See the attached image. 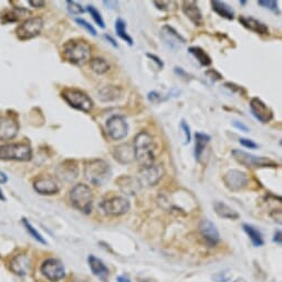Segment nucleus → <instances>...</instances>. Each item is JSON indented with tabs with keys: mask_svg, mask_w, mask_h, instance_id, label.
Listing matches in <instances>:
<instances>
[{
	"mask_svg": "<svg viewBox=\"0 0 282 282\" xmlns=\"http://www.w3.org/2000/svg\"><path fill=\"white\" fill-rule=\"evenodd\" d=\"M33 188L40 195H55L59 193L60 184L52 176H40L33 182Z\"/></svg>",
	"mask_w": 282,
	"mask_h": 282,
	"instance_id": "nucleus-15",
	"label": "nucleus"
},
{
	"mask_svg": "<svg viewBox=\"0 0 282 282\" xmlns=\"http://www.w3.org/2000/svg\"><path fill=\"white\" fill-rule=\"evenodd\" d=\"M118 282H131V281H130V279H128V278L125 277V276H120V277L118 278Z\"/></svg>",
	"mask_w": 282,
	"mask_h": 282,
	"instance_id": "nucleus-48",
	"label": "nucleus"
},
{
	"mask_svg": "<svg viewBox=\"0 0 282 282\" xmlns=\"http://www.w3.org/2000/svg\"><path fill=\"white\" fill-rule=\"evenodd\" d=\"M100 207H101L102 210L104 211L106 215L122 216L130 210L131 204L130 201H128V199H126L125 197L114 196L106 199V201H103Z\"/></svg>",
	"mask_w": 282,
	"mask_h": 282,
	"instance_id": "nucleus-10",
	"label": "nucleus"
},
{
	"mask_svg": "<svg viewBox=\"0 0 282 282\" xmlns=\"http://www.w3.org/2000/svg\"><path fill=\"white\" fill-rule=\"evenodd\" d=\"M180 127L182 132V135H184V143L185 145L188 144L190 142V140H192V134H190V127L187 124V122L185 121V120H181V124H180Z\"/></svg>",
	"mask_w": 282,
	"mask_h": 282,
	"instance_id": "nucleus-35",
	"label": "nucleus"
},
{
	"mask_svg": "<svg viewBox=\"0 0 282 282\" xmlns=\"http://www.w3.org/2000/svg\"><path fill=\"white\" fill-rule=\"evenodd\" d=\"M209 142L210 136L208 134L202 132L195 133V159H196L197 161H201L202 153H204Z\"/></svg>",
	"mask_w": 282,
	"mask_h": 282,
	"instance_id": "nucleus-24",
	"label": "nucleus"
},
{
	"mask_svg": "<svg viewBox=\"0 0 282 282\" xmlns=\"http://www.w3.org/2000/svg\"><path fill=\"white\" fill-rule=\"evenodd\" d=\"M226 187L231 192H240L246 188L249 184V177L244 172L239 169H230L222 178Z\"/></svg>",
	"mask_w": 282,
	"mask_h": 282,
	"instance_id": "nucleus-11",
	"label": "nucleus"
},
{
	"mask_svg": "<svg viewBox=\"0 0 282 282\" xmlns=\"http://www.w3.org/2000/svg\"><path fill=\"white\" fill-rule=\"evenodd\" d=\"M62 99L68 104L78 111L89 113L93 109V101L88 94L83 91L74 88H66L61 93Z\"/></svg>",
	"mask_w": 282,
	"mask_h": 282,
	"instance_id": "nucleus-5",
	"label": "nucleus"
},
{
	"mask_svg": "<svg viewBox=\"0 0 282 282\" xmlns=\"http://www.w3.org/2000/svg\"><path fill=\"white\" fill-rule=\"evenodd\" d=\"M66 7H68V10L70 14H72V15H81L84 12L83 7L77 1H66Z\"/></svg>",
	"mask_w": 282,
	"mask_h": 282,
	"instance_id": "nucleus-36",
	"label": "nucleus"
},
{
	"mask_svg": "<svg viewBox=\"0 0 282 282\" xmlns=\"http://www.w3.org/2000/svg\"><path fill=\"white\" fill-rule=\"evenodd\" d=\"M215 211L218 216L226 219H238L239 214L235 209H232L230 206H228L223 201H216L214 204Z\"/></svg>",
	"mask_w": 282,
	"mask_h": 282,
	"instance_id": "nucleus-26",
	"label": "nucleus"
},
{
	"mask_svg": "<svg viewBox=\"0 0 282 282\" xmlns=\"http://www.w3.org/2000/svg\"><path fill=\"white\" fill-rule=\"evenodd\" d=\"M84 176L92 185L103 186L111 180V166L104 160H91L84 166Z\"/></svg>",
	"mask_w": 282,
	"mask_h": 282,
	"instance_id": "nucleus-3",
	"label": "nucleus"
},
{
	"mask_svg": "<svg viewBox=\"0 0 282 282\" xmlns=\"http://www.w3.org/2000/svg\"><path fill=\"white\" fill-rule=\"evenodd\" d=\"M258 5H260L263 8H267V9L271 10L273 12H277V14H279V10H278V2L273 1V0H267V1L260 0V1H258Z\"/></svg>",
	"mask_w": 282,
	"mask_h": 282,
	"instance_id": "nucleus-37",
	"label": "nucleus"
},
{
	"mask_svg": "<svg viewBox=\"0 0 282 282\" xmlns=\"http://www.w3.org/2000/svg\"><path fill=\"white\" fill-rule=\"evenodd\" d=\"M232 124H234V126L236 128H238V130H240V131H243V132H246V133H248L249 131H250V128H249L247 125H244V124L242 123V122L234 121V122H232Z\"/></svg>",
	"mask_w": 282,
	"mask_h": 282,
	"instance_id": "nucleus-43",
	"label": "nucleus"
},
{
	"mask_svg": "<svg viewBox=\"0 0 282 282\" xmlns=\"http://www.w3.org/2000/svg\"><path fill=\"white\" fill-rule=\"evenodd\" d=\"M0 201H6V197H5V195H3L1 189H0Z\"/></svg>",
	"mask_w": 282,
	"mask_h": 282,
	"instance_id": "nucleus-49",
	"label": "nucleus"
},
{
	"mask_svg": "<svg viewBox=\"0 0 282 282\" xmlns=\"http://www.w3.org/2000/svg\"><path fill=\"white\" fill-rule=\"evenodd\" d=\"M250 111L255 119L262 124L269 123L273 119L272 110L259 98H252L250 100Z\"/></svg>",
	"mask_w": 282,
	"mask_h": 282,
	"instance_id": "nucleus-13",
	"label": "nucleus"
},
{
	"mask_svg": "<svg viewBox=\"0 0 282 282\" xmlns=\"http://www.w3.org/2000/svg\"><path fill=\"white\" fill-rule=\"evenodd\" d=\"M19 132V124L15 118L5 115L0 118V141H10Z\"/></svg>",
	"mask_w": 282,
	"mask_h": 282,
	"instance_id": "nucleus-17",
	"label": "nucleus"
},
{
	"mask_svg": "<svg viewBox=\"0 0 282 282\" xmlns=\"http://www.w3.org/2000/svg\"><path fill=\"white\" fill-rule=\"evenodd\" d=\"M41 272L45 278L51 281H59L64 277V267L60 260L50 258L41 265Z\"/></svg>",
	"mask_w": 282,
	"mask_h": 282,
	"instance_id": "nucleus-14",
	"label": "nucleus"
},
{
	"mask_svg": "<svg viewBox=\"0 0 282 282\" xmlns=\"http://www.w3.org/2000/svg\"><path fill=\"white\" fill-rule=\"evenodd\" d=\"M43 29V20L40 17H31L19 24L16 29L17 37L19 40H30L38 37Z\"/></svg>",
	"mask_w": 282,
	"mask_h": 282,
	"instance_id": "nucleus-8",
	"label": "nucleus"
},
{
	"mask_svg": "<svg viewBox=\"0 0 282 282\" xmlns=\"http://www.w3.org/2000/svg\"><path fill=\"white\" fill-rule=\"evenodd\" d=\"M232 156L240 165H243L249 168H276L279 166L276 161L269 159V157L252 155L250 153L242 151V149H234L232 151Z\"/></svg>",
	"mask_w": 282,
	"mask_h": 282,
	"instance_id": "nucleus-7",
	"label": "nucleus"
},
{
	"mask_svg": "<svg viewBox=\"0 0 282 282\" xmlns=\"http://www.w3.org/2000/svg\"><path fill=\"white\" fill-rule=\"evenodd\" d=\"M76 21H77V23H79V26H81V27L84 28L85 30L88 31V32H90L91 35H92V36L95 37V36L98 35V33H97V30H95V29H94V27L92 26V24L89 23L88 21H85L84 19H80V18H78V19H76Z\"/></svg>",
	"mask_w": 282,
	"mask_h": 282,
	"instance_id": "nucleus-38",
	"label": "nucleus"
},
{
	"mask_svg": "<svg viewBox=\"0 0 282 282\" xmlns=\"http://www.w3.org/2000/svg\"><path fill=\"white\" fill-rule=\"evenodd\" d=\"M118 95H119L118 89L113 88V86H105L104 89L100 91L99 97L103 102H110L118 99Z\"/></svg>",
	"mask_w": 282,
	"mask_h": 282,
	"instance_id": "nucleus-32",
	"label": "nucleus"
},
{
	"mask_svg": "<svg viewBox=\"0 0 282 282\" xmlns=\"http://www.w3.org/2000/svg\"><path fill=\"white\" fill-rule=\"evenodd\" d=\"M199 232H201V237L204 238L205 242L209 247H215L219 242V240H221V236H219L217 227L208 219H202L201 223H199Z\"/></svg>",
	"mask_w": 282,
	"mask_h": 282,
	"instance_id": "nucleus-16",
	"label": "nucleus"
},
{
	"mask_svg": "<svg viewBox=\"0 0 282 282\" xmlns=\"http://www.w3.org/2000/svg\"><path fill=\"white\" fill-rule=\"evenodd\" d=\"M146 56H147V58H149V59H151L152 61H154L155 63L157 64V66H159V68H161V69L164 68V62L161 61L159 57L155 56V55H152V53H146Z\"/></svg>",
	"mask_w": 282,
	"mask_h": 282,
	"instance_id": "nucleus-42",
	"label": "nucleus"
},
{
	"mask_svg": "<svg viewBox=\"0 0 282 282\" xmlns=\"http://www.w3.org/2000/svg\"><path fill=\"white\" fill-rule=\"evenodd\" d=\"M206 74H207V76H208L210 79H213L214 81H219V80H222V74L219 73L218 71H216V70H214V69H211V70H209V71H207Z\"/></svg>",
	"mask_w": 282,
	"mask_h": 282,
	"instance_id": "nucleus-41",
	"label": "nucleus"
},
{
	"mask_svg": "<svg viewBox=\"0 0 282 282\" xmlns=\"http://www.w3.org/2000/svg\"><path fill=\"white\" fill-rule=\"evenodd\" d=\"M161 38L169 49L177 50L186 43V39L171 26H164L161 30Z\"/></svg>",
	"mask_w": 282,
	"mask_h": 282,
	"instance_id": "nucleus-18",
	"label": "nucleus"
},
{
	"mask_svg": "<svg viewBox=\"0 0 282 282\" xmlns=\"http://www.w3.org/2000/svg\"><path fill=\"white\" fill-rule=\"evenodd\" d=\"M243 230L246 234L248 235L249 239L251 240L252 244H254L255 247H261L263 244V238H262V235H261V232L257 229L255 226L252 225H249V223H243Z\"/></svg>",
	"mask_w": 282,
	"mask_h": 282,
	"instance_id": "nucleus-27",
	"label": "nucleus"
},
{
	"mask_svg": "<svg viewBox=\"0 0 282 282\" xmlns=\"http://www.w3.org/2000/svg\"><path fill=\"white\" fill-rule=\"evenodd\" d=\"M32 157V149L26 143L0 145V161H28Z\"/></svg>",
	"mask_w": 282,
	"mask_h": 282,
	"instance_id": "nucleus-6",
	"label": "nucleus"
},
{
	"mask_svg": "<svg viewBox=\"0 0 282 282\" xmlns=\"http://www.w3.org/2000/svg\"><path fill=\"white\" fill-rule=\"evenodd\" d=\"M240 3H242V5H246L247 1H244V0H240Z\"/></svg>",
	"mask_w": 282,
	"mask_h": 282,
	"instance_id": "nucleus-50",
	"label": "nucleus"
},
{
	"mask_svg": "<svg viewBox=\"0 0 282 282\" xmlns=\"http://www.w3.org/2000/svg\"><path fill=\"white\" fill-rule=\"evenodd\" d=\"M86 10L90 12L91 17H92V19L95 21V23L98 24L100 28L104 29L105 28V23H104V20H103L101 14H100L99 10L92 5H89L88 8H86Z\"/></svg>",
	"mask_w": 282,
	"mask_h": 282,
	"instance_id": "nucleus-34",
	"label": "nucleus"
},
{
	"mask_svg": "<svg viewBox=\"0 0 282 282\" xmlns=\"http://www.w3.org/2000/svg\"><path fill=\"white\" fill-rule=\"evenodd\" d=\"M188 52L199 62V64L202 66H209L211 62H213L211 61V58L208 56V53L201 47H190L188 49Z\"/></svg>",
	"mask_w": 282,
	"mask_h": 282,
	"instance_id": "nucleus-29",
	"label": "nucleus"
},
{
	"mask_svg": "<svg viewBox=\"0 0 282 282\" xmlns=\"http://www.w3.org/2000/svg\"><path fill=\"white\" fill-rule=\"evenodd\" d=\"M134 157L139 161L141 168L148 167L154 164L155 144L153 136L148 132H140L133 143Z\"/></svg>",
	"mask_w": 282,
	"mask_h": 282,
	"instance_id": "nucleus-1",
	"label": "nucleus"
},
{
	"mask_svg": "<svg viewBox=\"0 0 282 282\" xmlns=\"http://www.w3.org/2000/svg\"><path fill=\"white\" fill-rule=\"evenodd\" d=\"M61 53L62 58L69 63L83 65L90 59L91 47L85 40L72 39L63 44Z\"/></svg>",
	"mask_w": 282,
	"mask_h": 282,
	"instance_id": "nucleus-2",
	"label": "nucleus"
},
{
	"mask_svg": "<svg viewBox=\"0 0 282 282\" xmlns=\"http://www.w3.org/2000/svg\"><path fill=\"white\" fill-rule=\"evenodd\" d=\"M89 64L90 69L92 70L94 73L99 74V76L105 74L111 68L110 63L104 59V58H93V59L90 60Z\"/></svg>",
	"mask_w": 282,
	"mask_h": 282,
	"instance_id": "nucleus-28",
	"label": "nucleus"
},
{
	"mask_svg": "<svg viewBox=\"0 0 282 282\" xmlns=\"http://www.w3.org/2000/svg\"><path fill=\"white\" fill-rule=\"evenodd\" d=\"M107 135L113 141L125 139L128 133V124L121 115H113L106 121Z\"/></svg>",
	"mask_w": 282,
	"mask_h": 282,
	"instance_id": "nucleus-9",
	"label": "nucleus"
},
{
	"mask_svg": "<svg viewBox=\"0 0 282 282\" xmlns=\"http://www.w3.org/2000/svg\"><path fill=\"white\" fill-rule=\"evenodd\" d=\"M11 271L18 276H26L30 270V258L27 255H17L10 261Z\"/></svg>",
	"mask_w": 282,
	"mask_h": 282,
	"instance_id": "nucleus-20",
	"label": "nucleus"
},
{
	"mask_svg": "<svg viewBox=\"0 0 282 282\" xmlns=\"http://www.w3.org/2000/svg\"><path fill=\"white\" fill-rule=\"evenodd\" d=\"M8 181V177L3 172L0 171V184H5V182Z\"/></svg>",
	"mask_w": 282,
	"mask_h": 282,
	"instance_id": "nucleus-47",
	"label": "nucleus"
},
{
	"mask_svg": "<svg viewBox=\"0 0 282 282\" xmlns=\"http://www.w3.org/2000/svg\"><path fill=\"white\" fill-rule=\"evenodd\" d=\"M89 265L92 270L93 275L100 278L102 281L106 282L107 279H109V269H107L106 265L103 263V261L101 259L97 258V257L93 255L89 256Z\"/></svg>",
	"mask_w": 282,
	"mask_h": 282,
	"instance_id": "nucleus-23",
	"label": "nucleus"
},
{
	"mask_svg": "<svg viewBox=\"0 0 282 282\" xmlns=\"http://www.w3.org/2000/svg\"><path fill=\"white\" fill-rule=\"evenodd\" d=\"M164 169L161 165L153 164L148 167L141 168L139 182L144 186H154L163 177Z\"/></svg>",
	"mask_w": 282,
	"mask_h": 282,
	"instance_id": "nucleus-12",
	"label": "nucleus"
},
{
	"mask_svg": "<svg viewBox=\"0 0 282 282\" xmlns=\"http://www.w3.org/2000/svg\"><path fill=\"white\" fill-rule=\"evenodd\" d=\"M239 22L242 23L244 28L252 32L259 33V35H269V28L267 27V24H264L263 22L259 21V20L252 18V17L240 16Z\"/></svg>",
	"mask_w": 282,
	"mask_h": 282,
	"instance_id": "nucleus-21",
	"label": "nucleus"
},
{
	"mask_svg": "<svg viewBox=\"0 0 282 282\" xmlns=\"http://www.w3.org/2000/svg\"><path fill=\"white\" fill-rule=\"evenodd\" d=\"M27 14H29V11L23 9V8H16V9L8 11L6 15L1 17L2 22H15L17 20L21 19L22 17L26 16Z\"/></svg>",
	"mask_w": 282,
	"mask_h": 282,
	"instance_id": "nucleus-31",
	"label": "nucleus"
},
{
	"mask_svg": "<svg viewBox=\"0 0 282 282\" xmlns=\"http://www.w3.org/2000/svg\"><path fill=\"white\" fill-rule=\"evenodd\" d=\"M210 3H211V8H213V10L217 15L222 17V18H225L227 20H232L235 18V10L232 9L229 5H227L226 2L214 0V1H211Z\"/></svg>",
	"mask_w": 282,
	"mask_h": 282,
	"instance_id": "nucleus-25",
	"label": "nucleus"
},
{
	"mask_svg": "<svg viewBox=\"0 0 282 282\" xmlns=\"http://www.w3.org/2000/svg\"><path fill=\"white\" fill-rule=\"evenodd\" d=\"M103 37H104V38H105V39H106L107 41H109V42H110V43H111L112 45H113V47H114V48H119V44H118V43H116V41H115V40H114L113 38H112V37H111V36H109V35H106V33H105V35H104V36H103Z\"/></svg>",
	"mask_w": 282,
	"mask_h": 282,
	"instance_id": "nucleus-44",
	"label": "nucleus"
},
{
	"mask_svg": "<svg viewBox=\"0 0 282 282\" xmlns=\"http://www.w3.org/2000/svg\"><path fill=\"white\" fill-rule=\"evenodd\" d=\"M147 99L153 103H159V102L161 101V100H163V99H161V95L159 92H156V91L149 92L147 94Z\"/></svg>",
	"mask_w": 282,
	"mask_h": 282,
	"instance_id": "nucleus-40",
	"label": "nucleus"
},
{
	"mask_svg": "<svg viewBox=\"0 0 282 282\" xmlns=\"http://www.w3.org/2000/svg\"><path fill=\"white\" fill-rule=\"evenodd\" d=\"M22 223H23V226L26 227V229H27V231L29 232V234L31 235V237H33V239H36L37 242H41V243H43V244H45L47 243V242H45V239L42 237V236H41V234L40 232L36 229L35 227H33L31 223H30V222H28L26 218H23V221H22Z\"/></svg>",
	"mask_w": 282,
	"mask_h": 282,
	"instance_id": "nucleus-33",
	"label": "nucleus"
},
{
	"mask_svg": "<svg viewBox=\"0 0 282 282\" xmlns=\"http://www.w3.org/2000/svg\"><path fill=\"white\" fill-rule=\"evenodd\" d=\"M113 156L115 161H118L121 164H130L135 159L133 146H131L130 144H121L114 147Z\"/></svg>",
	"mask_w": 282,
	"mask_h": 282,
	"instance_id": "nucleus-22",
	"label": "nucleus"
},
{
	"mask_svg": "<svg viewBox=\"0 0 282 282\" xmlns=\"http://www.w3.org/2000/svg\"><path fill=\"white\" fill-rule=\"evenodd\" d=\"M239 143L242 144L243 147H247V148H251V149L258 148V144L255 143L254 141L249 140V139H244V138L239 139Z\"/></svg>",
	"mask_w": 282,
	"mask_h": 282,
	"instance_id": "nucleus-39",
	"label": "nucleus"
},
{
	"mask_svg": "<svg viewBox=\"0 0 282 282\" xmlns=\"http://www.w3.org/2000/svg\"><path fill=\"white\" fill-rule=\"evenodd\" d=\"M182 12L192 21L195 26L201 27L204 24V18L197 2L195 1H182Z\"/></svg>",
	"mask_w": 282,
	"mask_h": 282,
	"instance_id": "nucleus-19",
	"label": "nucleus"
},
{
	"mask_svg": "<svg viewBox=\"0 0 282 282\" xmlns=\"http://www.w3.org/2000/svg\"><path fill=\"white\" fill-rule=\"evenodd\" d=\"M282 234H281V230H278L276 234H275V238H273V242L278 244H281V239H282Z\"/></svg>",
	"mask_w": 282,
	"mask_h": 282,
	"instance_id": "nucleus-45",
	"label": "nucleus"
},
{
	"mask_svg": "<svg viewBox=\"0 0 282 282\" xmlns=\"http://www.w3.org/2000/svg\"><path fill=\"white\" fill-rule=\"evenodd\" d=\"M29 3H30L32 7H36V8L37 7L41 8V7H43L45 5L44 1H32V0H30V1H29Z\"/></svg>",
	"mask_w": 282,
	"mask_h": 282,
	"instance_id": "nucleus-46",
	"label": "nucleus"
},
{
	"mask_svg": "<svg viewBox=\"0 0 282 282\" xmlns=\"http://www.w3.org/2000/svg\"><path fill=\"white\" fill-rule=\"evenodd\" d=\"M115 31H116V35H118L123 41H125V42L128 45H130V47H132V45L134 44V41H133L132 37L127 33L126 22L124 21L122 18L116 19V21H115Z\"/></svg>",
	"mask_w": 282,
	"mask_h": 282,
	"instance_id": "nucleus-30",
	"label": "nucleus"
},
{
	"mask_svg": "<svg viewBox=\"0 0 282 282\" xmlns=\"http://www.w3.org/2000/svg\"><path fill=\"white\" fill-rule=\"evenodd\" d=\"M70 201L74 208L89 215L92 211L93 193L88 185L78 184L70 192Z\"/></svg>",
	"mask_w": 282,
	"mask_h": 282,
	"instance_id": "nucleus-4",
	"label": "nucleus"
}]
</instances>
